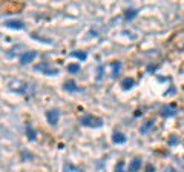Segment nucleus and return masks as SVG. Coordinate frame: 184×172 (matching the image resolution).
I'll list each match as a JSON object with an SVG mask.
<instances>
[{
    "label": "nucleus",
    "mask_w": 184,
    "mask_h": 172,
    "mask_svg": "<svg viewBox=\"0 0 184 172\" xmlns=\"http://www.w3.org/2000/svg\"><path fill=\"white\" fill-rule=\"evenodd\" d=\"M65 172H83V171L78 169L77 166L71 165V163H66V165H65Z\"/></svg>",
    "instance_id": "nucleus-10"
},
{
    "label": "nucleus",
    "mask_w": 184,
    "mask_h": 172,
    "mask_svg": "<svg viewBox=\"0 0 184 172\" xmlns=\"http://www.w3.org/2000/svg\"><path fill=\"white\" fill-rule=\"evenodd\" d=\"M112 140H114V143H117V145H121V143H126V135L117 131V132H114Z\"/></svg>",
    "instance_id": "nucleus-7"
},
{
    "label": "nucleus",
    "mask_w": 184,
    "mask_h": 172,
    "mask_svg": "<svg viewBox=\"0 0 184 172\" xmlns=\"http://www.w3.org/2000/svg\"><path fill=\"white\" fill-rule=\"evenodd\" d=\"M177 112V108L172 105V106H166V108H163L161 109V115L163 117H172V115Z\"/></svg>",
    "instance_id": "nucleus-8"
},
{
    "label": "nucleus",
    "mask_w": 184,
    "mask_h": 172,
    "mask_svg": "<svg viewBox=\"0 0 184 172\" xmlns=\"http://www.w3.org/2000/svg\"><path fill=\"white\" fill-rule=\"evenodd\" d=\"M123 168H124V163L120 161V163L117 165V168H115V172H123Z\"/></svg>",
    "instance_id": "nucleus-16"
},
{
    "label": "nucleus",
    "mask_w": 184,
    "mask_h": 172,
    "mask_svg": "<svg viewBox=\"0 0 184 172\" xmlns=\"http://www.w3.org/2000/svg\"><path fill=\"white\" fill-rule=\"evenodd\" d=\"M65 88H66L68 91H78V89L75 88V85H74V81H68V83L65 85Z\"/></svg>",
    "instance_id": "nucleus-13"
},
{
    "label": "nucleus",
    "mask_w": 184,
    "mask_h": 172,
    "mask_svg": "<svg viewBox=\"0 0 184 172\" xmlns=\"http://www.w3.org/2000/svg\"><path fill=\"white\" fill-rule=\"evenodd\" d=\"M112 66H114V77H115L117 74H118V69H120V63H114Z\"/></svg>",
    "instance_id": "nucleus-17"
},
{
    "label": "nucleus",
    "mask_w": 184,
    "mask_h": 172,
    "mask_svg": "<svg viewBox=\"0 0 184 172\" xmlns=\"http://www.w3.org/2000/svg\"><path fill=\"white\" fill-rule=\"evenodd\" d=\"M26 134H28V138H29V140H34V138H36V131L32 129L31 125H26Z\"/></svg>",
    "instance_id": "nucleus-11"
},
{
    "label": "nucleus",
    "mask_w": 184,
    "mask_h": 172,
    "mask_svg": "<svg viewBox=\"0 0 184 172\" xmlns=\"http://www.w3.org/2000/svg\"><path fill=\"white\" fill-rule=\"evenodd\" d=\"M36 56H37V54L34 52V51L25 52V54H23V56L20 57V63H22V65H28V63H31V61H32V60L36 58Z\"/></svg>",
    "instance_id": "nucleus-4"
},
{
    "label": "nucleus",
    "mask_w": 184,
    "mask_h": 172,
    "mask_svg": "<svg viewBox=\"0 0 184 172\" xmlns=\"http://www.w3.org/2000/svg\"><path fill=\"white\" fill-rule=\"evenodd\" d=\"M140 168H141V160H140V158H135V160L130 161V165H129V168H128V172H137Z\"/></svg>",
    "instance_id": "nucleus-5"
},
{
    "label": "nucleus",
    "mask_w": 184,
    "mask_h": 172,
    "mask_svg": "<svg viewBox=\"0 0 184 172\" xmlns=\"http://www.w3.org/2000/svg\"><path fill=\"white\" fill-rule=\"evenodd\" d=\"M36 71L43 72L45 76H57V74H58V69H57V68H52V66H49V65H46V63H43V65H37Z\"/></svg>",
    "instance_id": "nucleus-2"
},
{
    "label": "nucleus",
    "mask_w": 184,
    "mask_h": 172,
    "mask_svg": "<svg viewBox=\"0 0 184 172\" xmlns=\"http://www.w3.org/2000/svg\"><path fill=\"white\" fill-rule=\"evenodd\" d=\"M150 128H153V121H147L146 125H144V126H143V128L140 129V132H141V134H146V132L149 131V129H150Z\"/></svg>",
    "instance_id": "nucleus-12"
},
{
    "label": "nucleus",
    "mask_w": 184,
    "mask_h": 172,
    "mask_svg": "<svg viewBox=\"0 0 184 172\" xmlns=\"http://www.w3.org/2000/svg\"><path fill=\"white\" fill-rule=\"evenodd\" d=\"M133 85H135V81H133L132 78H124V80L121 81V86H123L124 89H130Z\"/></svg>",
    "instance_id": "nucleus-9"
},
{
    "label": "nucleus",
    "mask_w": 184,
    "mask_h": 172,
    "mask_svg": "<svg viewBox=\"0 0 184 172\" xmlns=\"http://www.w3.org/2000/svg\"><path fill=\"white\" fill-rule=\"evenodd\" d=\"M80 123L83 126H88V128H100L103 125V120L101 118H97L94 115H85V117H81Z\"/></svg>",
    "instance_id": "nucleus-1"
},
{
    "label": "nucleus",
    "mask_w": 184,
    "mask_h": 172,
    "mask_svg": "<svg viewBox=\"0 0 184 172\" xmlns=\"http://www.w3.org/2000/svg\"><path fill=\"white\" fill-rule=\"evenodd\" d=\"M6 26H9L12 29H23L25 28L23 22H20V20H8L6 22Z\"/></svg>",
    "instance_id": "nucleus-6"
},
{
    "label": "nucleus",
    "mask_w": 184,
    "mask_h": 172,
    "mask_svg": "<svg viewBox=\"0 0 184 172\" xmlns=\"http://www.w3.org/2000/svg\"><path fill=\"white\" fill-rule=\"evenodd\" d=\"M58 118H60V112L57 109H51V111L46 112V120L51 126H55L58 123Z\"/></svg>",
    "instance_id": "nucleus-3"
},
{
    "label": "nucleus",
    "mask_w": 184,
    "mask_h": 172,
    "mask_svg": "<svg viewBox=\"0 0 184 172\" xmlns=\"http://www.w3.org/2000/svg\"><path fill=\"white\" fill-rule=\"evenodd\" d=\"M68 71L69 72H78L80 71V65H71V66H68Z\"/></svg>",
    "instance_id": "nucleus-14"
},
{
    "label": "nucleus",
    "mask_w": 184,
    "mask_h": 172,
    "mask_svg": "<svg viewBox=\"0 0 184 172\" xmlns=\"http://www.w3.org/2000/svg\"><path fill=\"white\" fill-rule=\"evenodd\" d=\"M152 171H155V169H153V166H152V165H149V166H147V169H146V172H152Z\"/></svg>",
    "instance_id": "nucleus-18"
},
{
    "label": "nucleus",
    "mask_w": 184,
    "mask_h": 172,
    "mask_svg": "<svg viewBox=\"0 0 184 172\" xmlns=\"http://www.w3.org/2000/svg\"><path fill=\"white\" fill-rule=\"evenodd\" d=\"M72 56H74V57L81 58V60H85V58H86V54H85V52H72Z\"/></svg>",
    "instance_id": "nucleus-15"
}]
</instances>
